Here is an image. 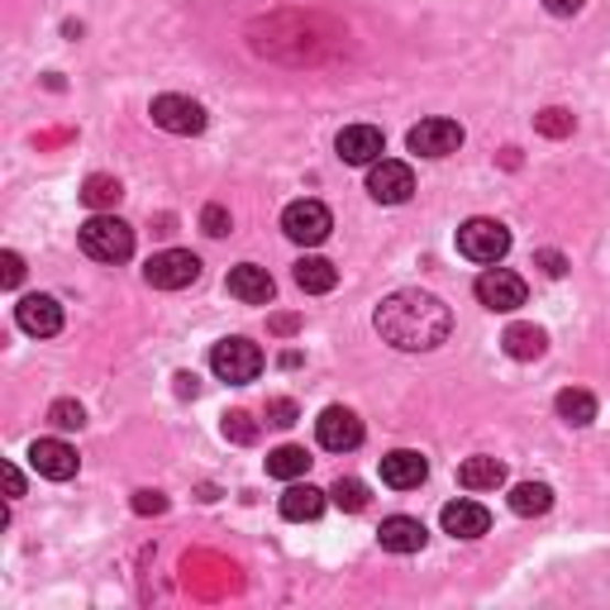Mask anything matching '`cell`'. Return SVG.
<instances>
[{"instance_id":"cell-1","label":"cell","mask_w":610,"mask_h":610,"mask_svg":"<svg viewBox=\"0 0 610 610\" xmlns=\"http://www.w3.org/2000/svg\"><path fill=\"white\" fill-rule=\"evenodd\" d=\"M372 325L391 348H401V353H429V348H439L448 334H454V315L429 292H391L377 305Z\"/></svg>"},{"instance_id":"cell-2","label":"cell","mask_w":610,"mask_h":610,"mask_svg":"<svg viewBox=\"0 0 610 610\" xmlns=\"http://www.w3.org/2000/svg\"><path fill=\"white\" fill-rule=\"evenodd\" d=\"M81 253L96 258V263H124L129 253H134V229H129L120 215H91V220L81 225Z\"/></svg>"},{"instance_id":"cell-3","label":"cell","mask_w":610,"mask_h":610,"mask_svg":"<svg viewBox=\"0 0 610 610\" xmlns=\"http://www.w3.org/2000/svg\"><path fill=\"white\" fill-rule=\"evenodd\" d=\"M458 253L468 258V263H501L505 253H511V229L501 220H487V215H477L458 229Z\"/></svg>"},{"instance_id":"cell-4","label":"cell","mask_w":610,"mask_h":610,"mask_svg":"<svg viewBox=\"0 0 610 610\" xmlns=\"http://www.w3.org/2000/svg\"><path fill=\"white\" fill-rule=\"evenodd\" d=\"M210 368H215L220 382L243 386V382H253V377L263 372V348H258L253 339H220V344H215V353H210Z\"/></svg>"},{"instance_id":"cell-5","label":"cell","mask_w":610,"mask_h":610,"mask_svg":"<svg viewBox=\"0 0 610 610\" xmlns=\"http://www.w3.org/2000/svg\"><path fill=\"white\" fill-rule=\"evenodd\" d=\"M196 277H200V258L186 249H163L143 268V282L157 286V292H182V286H192Z\"/></svg>"},{"instance_id":"cell-6","label":"cell","mask_w":610,"mask_h":610,"mask_svg":"<svg viewBox=\"0 0 610 610\" xmlns=\"http://www.w3.org/2000/svg\"><path fill=\"white\" fill-rule=\"evenodd\" d=\"M282 229L292 243H305V249H315V243L329 239L334 229V215L319 206V200H292V206L282 210Z\"/></svg>"},{"instance_id":"cell-7","label":"cell","mask_w":610,"mask_h":610,"mask_svg":"<svg viewBox=\"0 0 610 610\" xmlns=\"http://www.w3.org/2000/svg\"><path fill=\"white\" fill-rule=\"evenodd\" d=\"M368 196L382 200V206H405L415 196V172L396 157H377L368 167Z\"/></svg>"},{"instance_id":"cell-8","label":"cell","mask_w":610,"mask_h":610,"mask_svg":"<svg viewBox=\"0 0 610 610\" xmlns=\"http://www.w3.org/2000/svg\"><path fill=\"white\" fill-rule=\"evenodd\" d=\"M315 439H319V448H329V454H353L362 444V420L348 411V405H329V411H319V420H315Z\"/></svg>"},{"instance_id":"cell-9","label":"cell","mask_w":610,"mask_h":610,"mask_svg":"<svg viewBox=\"0 0 610 610\" xmlns=\"http://www.w3.org/2000/svg\"><path fill=\"white\" fill-rule=\"evenodd\" d=\"M405 143H411V153H420V157H448L462 149V124L434 115V120H420L411 134H405Z\"/></svg>"},{"instance_id":"cell-10","label":"cell","mask_w":610,"mask_h":610,"mask_svg":"<svg viewBox=\"0 0 610 610\" xmlns=\"http://www.w3.org/2000/svg\"><path fill=\"white\" fill-rule=\"evenodd\" d=\"M525 296H530L525 277H515L511 268H491V272L477 277V301H482L487 311H520Z\"/></svg>"},{"instance_id":"cell-11","label":"cell","mask_w":610,"mask_h":610,"mask_svg":"<svg viewBox=\"0 0 610 610\" xmlns=\"http://www.w3.org/2000/svg\"><path fill=\"white\" fill-rule=\"evenodd\" d=\"M149 115H153L157 129H167V134H200V129H206V110H200L192 96H157L149 106Z\"/></svg>"},{"instance_id":"cell-12","label":"cell","mask_w":610,"mask_h":610,"mask_svg":"<svg viewBox=\"0 0 610 610\" xmlns=\"http://www.w3.org/2000/svg\"><path fill=\"white\" fill-rule=\"evenodd\" d=\"M29 462H34V472L48 477V482H67V477H77V468H81L77 448L63 439H34L29 444Z\"/></svg>"},{"instance_id":"cell-13","label":"cell","mask_w":610,"mask_h":610,"mask_svg":"<svg viewBox=\"0 0 610 610\" xmlns=\"http://www.w3.org/2000/svg\"><path fill=\"white\" fill-rule=\"evenodd\" d=\"M14 319H20V329L34 334V339H53V334L63 329V305L53 296H24L14 305Z\"/></svg>"},{"instance_id":"cell-14","label":"cell","mask_w":610,"mask_h":610,"mask_svg":"<svg viewBox=\"0 0 610 610\" xmlns=\"http://www.w3.org/2000/svg\"><path fill=\"white\" fill-rule=\"evenodd\" d=\"M425 477H429V462H425V454H415V448H391L382 458V482L396 491H415Z\"/></svg>"},{"instance_id":"cell-15","label":"cell","mask_w":610,"mask_h":610,"mask_svg":"<svg viewBox=\"0 0 610 610\" xmlns=\"http://www.w3.org/2000/svg\"><path fill=\"white\" fill-rule=\"evenodd\" d=\"M334 149H339L344 163H353V167H372L377 157H382V129H372V124H348L339 139H334Z\"/></svg>"},{"instance_id":"cell-16","label":"cell","mask_w":610,"mask_h":610,"mask_svg":"<svg viewBox=\"0 0 610 610\" xmlns=\"http://www.w3.org/2000/svg\"><path fill=\"white\" fill-rule=\"evenodd\" d=\"M377 540H382L386 554H420V548H425V540H429V530L420 525L415 515H391V520H382Z\"/></svg>"},{"instance_id":"cell-17","label":"cell","mask_w":610,"mask_h":610,"mask_svg":"<svg viewBox=\"0 0 610 610\" xmlns=\"http://www.w3.org/2000/svg\"><path fill=\"white\" fill-rule=\"evenodd\" d=\"M439 520H444V530L454 534V540H482V534L491 530L487 505H477V501H448Z\"/></svg>"},{"instance_id":"cell-18","label":"cell","mask_w":610,"mask_h":610,"mask_svg":"<svg viewBox=\"0 0 610 610\" xmlns=\"http://www.w3.org/2000/svg\"><path fill=\"white\" fill-rule=\"evenodd\" d=\"M272 277H268V268H258V263H239L235 272H229V296H239L243 305H268L272 301Z\"/></svg>"},{"instance_id":"cell-19","label":"cell","mask_w":610,"mask_h":610,"mask_svg":"<svg viewBox=\"0 0 610 610\" xmlns=\"http://www.w3.org/2000/svg\"><path fill=\"white\" fill-rule=\"evenodd\" d=\"M325 505H329V491H319L311 482H292V487H286V497H282V515L292 520V525H305V520L325 515Z\"/></svg>"},{"instance_id":"cell-20","label":"cell","mask_w":610,"mask_h":610,"mask_svg":"<svg viewBox=\"0 0 610 610\" xmlns=\"http://www.w3.org/2000/svg\"><path fill=\"white\" fill-rule=\"evenodd\" d=\"M501 344H505V353H511L515 362H534V358H544L548 334L540 325H511L501 334Z\"/></svg>"},{"instance_id":"cell-21","label":"cell","mask_w":610,"mask_h":610,"mask_svg":"<svg viewBox=\"0 0 610 610\" xmlns=\"http://www.w3.org/2000/svg\"><path fill=\"white\" fill-rule=\"evenodd\" d=\"M505 482V462L501 458H468L458 468V487L468 491H497Z\"/></svg>"},{"instance_id":"cell-22","label":"cell","mask_w":610,"mask_h":610,"mask_svg":"<svg viewBox=\"0 0 610 610\" xmlns=\"http://www.w3.org/2000/svg\"><path fill=\"white\" fill-rule=\"evenodd\" d=\"M296 286L301 292H311V296H325L339 286V268L329 263V258H301L296 263Z\"/></svg>"},{"instance_id":"cell-23","label":"cell","mask_w":610,"mask_h":610,"mask_svg":"<svg viewBox=\"0 0 610 610\" xmlns=\"http://www.w3.org/2000/svg\"><path fill=\"white\" fill-rule=\"evenodd\" d=\"M554 411H558V420H568L573 429H587L591 420H597V396L582 391V386H568V391H558Z\"/></svg>"},{"instance_id":"cell-24","label":"cell","mask_w":610,"mask_h":610,"mask_svg":"<svg viewBox=\"0 0 610 610\" xmlns=\"http://www.w3.org/2000/svg\"><path fill=\"white\" fill-rule=\"evenodd\" d=\"M311 472V454L296 444H282L268 454V477H277V482H296V477Z\"/></svg>"},{"instance_id":"cell-25","label":"cell","mask_w":610,"mask_h":610,"mask_svg":"<svg viewBox=\"0 0 610 610\" xmlns=\"http://www.w3.org/2000/svg\"><path fill=\"white\" fill-rule=\"evenodd\" d=\"M548 505H554V487H544V482H520L515 491H511V511L515 515H544Z\"/></svg>"},{"instance_id":"cell-26","label":"cell","mask_w":610,"mask_h":610,"mask_svg":"<svg viewBox=\"0 0 610 610\" xmlns=\"http://www.w3.org/2000/svg\"><path fill=\"white\" fill-rule=\"evenodd\" d=\"M120 196H124V186L115 177H86V186H81V200L91 210H115V206H120Z\"/></svg>"},{"instance_id":"cell-27","label":"cell","mask_w":610,"mask_h":610,"mask_svg":"<svg viewBox=\"0 0 610 610\" xmlns=\"http://www.w3.org/2000/svg\"><path fill=\"white\" fill-rule=\"evenodd\" d=\"M329 501L339 505V511H362V505H368V487H362L358 477H339L329 491Z\"/></svg>"},{"instance_id":"cell-28","label":"cell","mask_w":610,"mask_h":610,"mask_svg":"<svg viewBox=\"0 0 610 610\" xmlns=\"http://www.w3.org/2000/svg\"><path fill=\"white\" fill-rule=\"evenodd\" d=\"M534 129L548 139H568L573 134V115L568 110H558V106H548L544 115H534Z\"/></svg>"},{"instance_id":"cell-29","label":"cell","mask_w":610,"mask_h":610,"mask_svg":"<svg viewBox=\"0 0 610 610\" xmlns=\"http://www.w3.org/2000/svg\"><path fill=\"white\" fill-rule=\"evenodd\" d=\"M225 439L253 444V439H258V420H253L249 411H229V415H225Z\"/></svg>"},{"instance_id":"cell-30","label":"cell","mask_w":610,"mask_h":610,"mask_svg":"<svg viewBox=\"0 0 610 610\" xmlns=\"http://www.w3.org/2000/svg\"><path fill=\"white\" fill-rule=\"evenodd\" d=\"M48 420H53L57 429H81V425H86V415H81V405H77V401H53Z\"/></svg>"},{"instance_id":"cell-31","label":"cell","mask_w":610,"mask_h":610,"mask_svg":"<svg viewBox=\"0 0 610 610\" xmlns=\"http://www.w3.org/2000/svg\"><path fill=\"white\" fill-rule=\"evenodd\" d=\"M296 420H301L296 401H286V396H272V401H268V425H277V429H292Z\"/></svg>"},{"instance_id":"cell-32","label":"cell","mask_w":610,"mask_h":610,"mask_svg":"<svg viewBox=\"0 0 610 610\" xmlns=\"http://www.w3.org/2000/svg\"><path fill=\"white\" fill-rule=\"evenodd\" d=\"M200 229H206L210 239H225L229 229H235V220H229L225 206H206V210H200Z\"/></svg>"},{"instance_id":"cell-33","label":"cell","mask_w":610,"mask_h":610,"mask_svg":"<svg viewBox=\"0 0 610 610\" xmlns=\"http://www.w3.org/2000/svg\"><path fill=\"white\" fill-rule=\"evenodd\" d=\"M0 282H6V286L24 282V258L20 253H0Z\"/></svg>"},{"instance_id":"cell-34","label":"cell","mask_w":610,"mask_h":610,"mask_svg":"<svg viewBox=\"0 0 610 610\" xmlns=\"http://www.w3.org/2000/svg\"><path fill=\"white\" fill-rule=\"evenodd\" d=\"M134 511L139 515H163L167 511V497H163V491H134Z\"/></svg>"},{"instance_id":"cell-35","label":"cell","mask_w":610,"mask_h":610,"mask_svg":"<svg viewBox=\"0 0 610 610\" xmlns=\"http://www.w3.org/2000/svg\"><path fill=\"white\" fill-rule=\"evenodd\" d=\"M540 268L548 272V277H563V272H568V258L554 253V249H544V253H540Z\"/></svg>"},{"instance_id":"cell-36","label":"cell","mask_w":610,"mask_h":610,"mask_svg":"<svg viewBox=\"0 0 610 610\" xmlns=\"http://www.w3.org/2000/svg\"><path fill=\"white\" fill-rule=\"evenodd\" d=\"M582 6H587V0H544V10H548V14H577Z\"/></svg>"},{"instance_id":"cell-37","label":"cell","mask_w":610,"mask_h":610,"mask_svg":"<svg viewBox=\"0 0 610 610\" xmlns=\"http://www.w3.org/2000/svg\"><path fill=\"white\" fill-rule=\"evenodd\" d=\"M6 487H10V497H24V477H20L14 462H6Z\"/></svg>"},{"instance_id":"cell-38","label":"cell","mask_w":610,"mask_h":610,"mask_svg":"<svg viewBox=\"0 0 610 610\" xmlns=\"http://www.w3.org/2000/svg\"><path fill=\"white\" fill-rule=\"evenodd\" d=\"M200 382H196V372H177V396H196Z\"/></svg>"},{"instance_id":"cell-39","label":"cell","mask_w":610,"mask_h":610,"mask_svg":"<svg viewBox=\"0 0 610 610\" xmlns=\"http://www.w3.org/2000/svg\"><path fill=\"white\" fill-rule=\"evenodd\" d=\"M272 325H277V334H292V329H296V315H277Z\"/></svg>"}]
</instances>
